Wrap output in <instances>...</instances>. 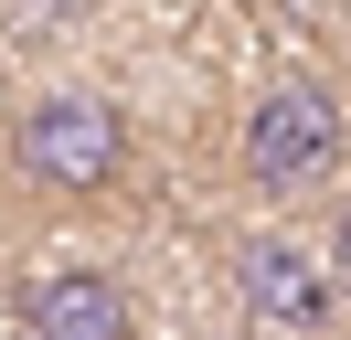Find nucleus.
<instances>
[{
    "label": "nucleus",
    "mask_w": 351,
    "mask_h": 340,
    "mask_svg": "<svg viewBox=\"0 0 351 340\" xmlns=\"http://www.w3.org/2000/svg\"><path fill=\"white\" fill-rule=\"evenodd\" d=\"M11 160H22L32 181H53V191H96L117 170V106L107 96H43V106H22Z\"/></svg>",
    "instance_id": "obj_2"
},
{
    "label": "nucleus",
    "mask_w": 351,
    "mask_h": 340,
    "mask_svg": "<svg viewBox=\"0 0 351 340\" xmlns=\"http://www.w3.org/2000/svg\"><path fill=\"white\" fill-rule=\"evenodd\" d=\"M341 276H351V212H341Z\"/></svg>",
    "instance_id": "obj_5"
},
{
    "label": "nucleus",
    "mask_w": 351,
    "mask_h": 340,
    "mask_svg": "<svg viewBox=\"0 0 351 340\" xmlns=\"http://www.w3.org/2000/svg\"><path fill=\"white\" fill-rule=\"evenodd\" d=\"M234 276H245V308H256V330H319V319H330V298H341V287H330V276L308 266L298 245H287V234H256Z\"/></svg>",
    "instance_id": "obj_3"
},
{
    "label": "nucleus",
    "mask_w": 351,
    "mask_h": 340,
    "mask_svg": "<svg viewBox=\"0 0 351 340\" xmlns=\"http://www.w3.org/2000/svg\"><path fill=\"white\" fill-rule=\"evenodd\" d=\"M330 160H341V96L308 85V75L266 85L256 117H245V170H256V191H308Z\"/></svg>",
    "instance_id": "obj_1"
},
{
    "label": "nucleus",
    "mask_w": 351,
    "mask_h": 340,
    "mask_svg": "<svg viewBox=\"0 0 351 340\" xmlns=\"http://www.w3.org/2000/svg\"><path fill=\"white\" fill-rule=\"evenodd\" d=\"M32 340H128V298L107 276H43L32 287Z\"/></svg>",
    "instance_id": "obj_4"
}]
</instances>
